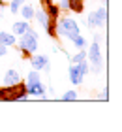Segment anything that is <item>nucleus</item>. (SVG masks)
Listing matches in <instances>:
<instances>
[{"label": "nucleus", "instance_id": "22", "mask_svg": "<svg viewBox=\"0 0 122 132\" xmlns=\"http://www.w3.org/2000/svg\"><path fill=\"white\" fill-rule=\"evenodd\" d=\"M2 10H4V4L0 2V17H2Z\"/></svg>", "mask_w": 122, "mask_h": 132}, {"label": "nucleus", "instance_id": "19", "mask_svg": "<svg viewBox=\"0 0 122 132\" xmlns=\"http://www.w3.org/2000/svg\"><path fill=\"white\" fill-rule=\"evenodd\" d=\"M77 68H79V72H81L83 76H87L88 72H90V66H88V61H87V59L81 61V62H77Z\"/></svg>", "mask_w": 122, "mask_h": 132}, {"label": "nucleus", "instance_id": "20", "mask_svg": "<svg viewBox=\"0 0 122 132\" xmlns=\"http://www.w3.org/2000/svg\"><path fill=\"white\" fill-rule=\"evenodd\" d=\"M6 53H8V47H6L4 44H0V57H4Z\"/></svg>", "mask_w": 122, "mask_h": 132}, {"label": "nucleus", "instance_id": "1", "mask_svg": "<svg viewBox=\"0 0 122 132\" xmlns=\"http://www.w3.org/2000/svg\"><path fill=\"white\" fill-rule=\"evenodd\" d=\"M15 45H17V49H19L24 57H30L32 53L38 51V47H40V36H38V32H36L32 27H30L24 34H21V40L15 42Z\"/></svg>", "mask_w": 122, "mask_h": 132}, {"label": "nucleus", "instance_id": "16", "mask_svg": "<svg viewBox=\"0 0 122 132\" xmlns=\"http://www.w3.org/2000/svg\"><path fill=\"white\" fill-rule=\"evenodd\" d=\"M85 59H87V51L85 49H77V55H73L70 61H71V64H77V62L85 61Z\"/></svg>", "mask_w": 122, "mask_h": 132}, {"label": "nucleus", "instance_id": "23", "mask_svg": "<svg viewBox=\"0 0 122 132\" xmlns=\"http://www.w3.org/2000/svg\"><path fill=\"white\" fill-rule=\"evenodd\" d=\"M57 2H58V0H57Z\"/></svg>", "mask_w": 122, "mask_h": 132}, {"label": "nucleus", "instance_id": "17", "mask_svg": "<svg viewBox=\"0 0 122 132\" xmlns=\"http://www.w3.org/2000/svg\"><path fill=\"white\" fill-rule=\"evenodd\" d=\"M24 4V0H11V2H10V11H11V13H19V10H21V6Z\"/></svg>", "mask_w": 122, "mask_h": 132}, {"label": "nucleus", "instance_id": "8", "mask_svg": "<svg viewBox=\"0 0 122 132\" xmlns=\"http://www.w3.org/2000/svg\"><path fill=\"white\" fill-rule=\"evenodd\" d=\"M68 76H70V81L73 83V85H81V83L85 81V76L79 72L77 68V64H71L70 66V70H68Z\"/></svg>", "mask_w": 122, "mask_h": 132}, {"label": "nucleus", "instance_id": "2", "mask_svg": "<svg viewBox=\"0 0 122 132\" xmlns=\"http://www.w3.org/2000/svg\"><path fill=\"white\" fill-rule=\"evenodd\" d=\"M54 32H57V36H62V38H68V40H73L77 34H81L77 21L71 19V17H58L57 23H54Z\"/></svg>", "mask_w": 122, "mask_h": 132}, {"label": "nucleus", "instance_id": "14", "mask_svg": "<svg viewBox=\"0 0 122 132\" xmlns=\"http://www.w3.org/2000/svg\"><path fill=\"white\" fill-rule=\"evenodd\" d=\"M70 11H75V13H81L85 8V0H68Z\"/></svg>", "mask_w": 122, "mask_h": 132}, {"label": "nucleus", "instance_id": "3", "mask_svg": "<svg viewBox=\"0 0 122 132\" xmlns=\"http://www.w3.org/2000/svg\"><path fill=\"white\" fill-rule=\"evenodd\" d=\"M28 98V93H26V85L24 83H17V85H4L2 89H0V100H6V102H23Z\"/></svg>", "mask_w": 122, "mask_h": 132}, {"label": "nucleus", "instance_id": "21", "mask_svg": "<svg viewBox=\"0 0 122 132\" xmlns=\"http://www.w3.org/2000/svg\"><path fill=\"white\" fill-rule=\"evenodd\" d=\"M40 2H41V8H47V6H49V4H51V2H53V0H40Z\"/></svg>", "mask_w": 122, "mask_h": 132}, {"label": "nucleus", "instance_id": "15", "mask_svg": "<svg viewBox=\"0 0 122 132\" xmlns=\"http://www.w3.org/2000/svg\"><path fill=\"white\" fill-rule=\"evenodd\" d=\"M73 45L77 47V49H87V40H85V36H81V34H77L73 40H70Z\"/></svg>", "mask_w": 122, "mask_h": 132}, {"label": "nucleus", "instance_id": "9", "mask_svg": "<svg viewBox=\"0 0 122 132\" xmlns=\"http://www.w3.org/2000/svg\"><path fill=\"white\" fill-rule=\"evenodd\" d=\"M2 81H4V85H17V83L21 81V74L17 70H8L4 74V77H2Z\"/></svg>", "mask_w": 122, "mask_h": 132}, {"label": "nucleus", "instance_id": "5", "mask_svg": "<svg viewBox=\"0 0 122 132\" xmlns=\"http://www.w3.org/2000/svg\"><path fill=\"white\" fill-rule=\"evenodd\" d=\"M100 34H94V42L90 44L88 47V53H87V59L88 62L92 64V72L94 74H100V68H101V49H100Z\"/></svg>", "mask_w": 122, "mask_h": 132}, {"label": "nucleus", "instance_id": "13", "mask_svg": "<svg viewBox=\"0 0 122 132\" xmlns=\"http://www.w3.org/2000/svg\"><path fill=\"white\" fill-rule=\"evenodd\" d=\"M19 15H23L24 21H30L34 17V8H32V6H28V4H23L21 10H19Z\"/></svg>", "mask_w": 122, "mask_h": 132}, {"label": "nucleus", "instance_id": "7", "mask_svg": "<svg viewBox=\"0 0 122 132\" xmlns=\"http://www.w3.org/2000/svg\"><path fill=\"white\" fill-rule=\"evenodd\" d=\"M28 61H30V66L38 72H41V70L49 72L51 70L49 68V57L47 55H32V57H28Z\"/></svg>", "mask_w": 122, "mask_h": 132}, {"label": "nucleus", "instance_id": "12", "mask_svg": "<svg viewBox=\"0 0 122 132\" xmlns=\"http://www.w3.org/2000/svg\"><path fill=\"white\" fill-rule=\"evenodd\" d=\"M15 34L13 32H6V30H2L0 32V44H4L6 47H11V45H15Z\"/></svg>", "mask_w": 122, "mask_h": 132}, {"label": "nucleus", "instance_id": "4", "mask_svg": "<svg viewBox=\"0 0 122 132\" xmlns=\"http://www.w3.org/2000/svg\"><path fill=\"white\" fill-rule=\"evenodd\" d=\"M26 93L28 96H40V98H45V85L40 77V72L38 70H30L26 74Z\"/></svg>", "mask_w": 122, "mask_h": 132}, {"label": "nucleus", "instance_id": "10", "mask_svg": "<svg viewBox=\"0 0 122 132\" xmlns=\"http://www.w3.org/2000/svg\"><path fill=\"white\" fill-rule=\"evenodd\" d=\"M30 28V25H28V21H15L13 23V27H11V32H13L15 36H21V34H24Z\"/></svg>", "mask_w": 122, "mask_h": 132}, {"label": "nucleus", "instance_id": "6", "mask_svg": "<svg viewBox=\"0 0 122 132\" xmlns=\"http://www.w3.org/2000/svg\"><path fill=\"white\" fill-rule=\"evenodd\" d=\"M105 19H107V10L105 8H100V10L92 11V13H88L87 25L92 27V28H96V27H101L103 23H105Z\"/></svg>", "mask_w": 122, "mask_h": 132}, {"label": "nucleus", "instance_id": "18", "mask_svg": "<svg viewBox=\"0 0 122 132\" xmlns=\"http://www.w3.org/2000/svg\"><path fill=\"white\" fill-rule=\"evenodd\" d=\"M62 100H64V102H73V100H77L75 89H70V91H66V93L62 94Z\"/></svg>", "mask_w": 122, "mask_h": 132}, {"label": "nucleus", "instance_id": "11", "mask_svg": "<svg viewBox=\"0 0 122 132\" xmlns=\"http://www.w3.org/2000/svg\"><path fill=\"white\" fill-rule=\"evenodd\" d=\"M43 10L47 11L49 19H51V21H54V23H57V19L60 17V13H62V11H60V8H58V6L54 4V2H51V4H49L47 8H43Z\"/></svg>", "mask_w": 122, "mask_h": 132}]
</instances>
